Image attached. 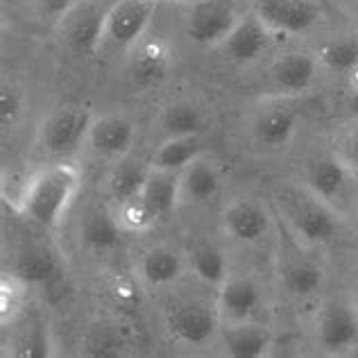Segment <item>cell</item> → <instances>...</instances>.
<instances>
[{"mask_svg":"<svg viewBox=\"0 0 358 358\" xmlns=\"http://www.w3.org/2000/svg\"><path fill=\"white\" fill-rule=\"evenodd\" d=\"M299 125V114L293 107H275L266 111L254 127V134L261 145L268 148H281L295 136Z\"/></svg>","mask_w":358,"mask_h":358,"instance_id":"22","label":"cell"},{"mask_svg":"<svg viewBox=\"0 0 358 358\" xmlns=\"http://www.w3.org/2000/svg\"><path fill=\"white\" fill-rule=\"evenodd\" d=\"M347 109L352 111L354 118L358 116V91H352V98H350V102H347Z\"/></svg>","mask_w":358,"mask_h":358,"instance_id":"36","label":"cell"},{"mask_svg":"<svg viewBox=\"0 0 358 358\" xmlns=\"http://www.w3.org/2000/svg\"><path fill=\"white\" fill-rule=\"evenodd\" d=\"M224 231L238 243H259L270 231V215L266 206L254 200H234L222 211Z\"/></svg>","mask_w":358,"mask_h":358,"instance_id":"10","label":"cell"},{"mask_svg":"<svg viewBox=\"0 0 358 358\" xmlns=\"http://www.w3.org/2000/svg\"><path fill=\"white\" fill-rule=\"evenodd\" d=\"M157 5V0H116L105 12V41L120 50L136 45L152 23Z\"/></svg>","mask_w":358,"mask_h":358,"instance_id":"3","label":"cell"},{"mask_svg":"<svg viewBox=\"0 0 358 358\" xmlns=\"http://www.w3.org/2000/svg\"><path fill=\"white\" fill-rule=\"evenodd\" d=\"M218 315L211 306L202 301H186L171 308L166 327L177 343L188 347L206 345L218 331Z\"/></svg>","mask_w":358,"mask_h":358,"instance_id":"8","label":"cell"},{"mask_svg":"<svg viewBox=\"0 0 358 358\" xmlns=\"http://www.w3.org/2000/svg\"><path fill=\"white\" fill-rule=\"evenodd\" d=\"M102 41H105V14H100L96 7H84L69 23L66 43L78 57H91L100 50Z\"/></svg>","mask_w":358,"mask_h":358,"instance_id":"15","label":"cell"},{"mask_svg":"<svg viewBox=\"0 0 358 358\" xmlns=\"http://www.w3.org/2000/svg\"><path fill=\"white\" fill-rule=\"evenodd\" d=\"M347 82H350V89L352 91H358V64L354 66L350 73H347Z\"/></svg>","mask_w":358,"mask_h":358,"instance_id":"35","label":"cell"},{"mask_svg":"<svg viewBox=\"0 0 358 358\" xmlns=\"http://www.w3.org/2000/svg\"><path fill=\"white\" fill-rule=\"evenodd\" d=\"M168 71H171V50L162 41H148L141 45L136 57L131 59V80L136 87L150 89L155 84L164 82Z\"/></svg>","mask_w":358,"mask_h":358,"instance_id":"19","label":"cell"},{"mask_svg":"<svg viewBox=\"0 0 358 358\" xmlns=\"http://www.w3.org/2000/svg\"><path fill=\"white\" fill-rule=\"evenodd\" d=\"M317 345L327 354H345L358 343V304L350 299L327 301L315 324Z\"/></svg>","mask_w":358,"mask_h":358,"instance_id":"4","label":"cell"},{"mask_svg":"<svg viewBox=\"0 0 358 358\" xmlns=\"http://www.w3.org/2000/svg\"><path fill=\"white\" fill-rule=\"evenodd\" d=\"M241 21L229 0H200L186 18V36L197 45H222Z\"/></svg>","mask_w":358,"mask_h":358,"instance_id":"5","label":"cell"},{"mask_svg":"<svg viewBox=\"0 0 358 358\" xmlns=\"http://www.w3.org/2000/svg\"><path fill=\"white\" fill-rule=\"evenodd\" d=\"M39 3H41V12L45 18H64L73 12L78 0H39Z\"/></svg>","mask_w":358,"mask_h":358,"instance_id":"33","label":"cell"},{"mask_svg":"<svg viewBox=\"0 0 358 358\" xmlns=\"http://www.w3.org/2000/svg\"><path fill=\"white\" fill-rule=\"evenodd\" d=\"M277 204L281 215L286 218L290 234L308 248L331 243L341 234V213L336 211L331 202L313 193L306 184L281 191L277 195Z\"/></svg>","mask_w":358,"mask_h":358,"instance_id":"2","label":"cell"},{"mask_svg":"<svg viewBox=\"0 0 358 358\" xmlns=\"http://www.w3.org/2000/svg\"><path fill=\"white\" fill-rule=\"evenodd\" d=\"M317 62L331 73L347 75L358 64V39L356 36H338V39H331L320 48Z\"/></svg>","mask_w":358,"mask_h":358,"instance_id":"28","label":"cell"},{"mask_svg":"<svg viewBox=\"0 0 358 358\" xmlns=\"http://www.w3.org/2000/svg\"><path fill=\"white\" fill-rule=\"evenodd\" d=\"M197 157H202V143L200 136H168L162 148L155 152L152 166L164 168V171L182 173L188 164H193Z\"/></svg>","mask_w":358,"mask_h":358,"instance_id":"25","label":"cell"},{"mask_svg":"<svg viewBox=\"0 0 358 358\" xmlns=\"http://www.w3.org/2000/svg\"><path fill=\"white\" fill-rule=\"evenodd\" d=\"M120 231L122 227L118 224L116 215L105 209H89L82 215L80 236L89 250H96V252L114 250L120 243Z\"/></svg>","mask_w":358,"mask_h":358,"instance_id":"21","label":"cell"},{"mask_svg":"<svg viewBox=\"0 0 358 358\" xmlns=\"http://www.w3.org/2000/svg\"><path fill=\"white\" fill-rule=\"evenodd\" d=\"M91 111L84 107H64L43 122L41 143L52 157H64L87 141L91 127Z\"/></svg>","mask_w":358,"mask_h":358,"instance_id":"7","label":"cell"},{"mask_svg":"<svg viewBox=\"0 0 358 358\" xmlns=\"http://www.w3.org/2000/svg\"><path fill=\"white\" fill-rule=\"evenodd\" d=\"M141 195H143L145 204L152 209L157 218L166 220L182 204V175L150 164V173Z\"/></svg>","mask_w":358,"mask_h":358,"instance_id":"13","label":"cell"},{"mask_svg":"<svg viewBox=\"0 0 358 358\" xmlns=\"http://www.w3.org/2000/svg\"><path fill=\"white\" fill-rule=\"evenodd\" d=\"M134 122L125 116H102L91 122L89 145L102 157H125L134 143Z\"/></svg>","mask_w":358,"mask_h":358,"instance_id":"12","label":"cell"},{"mask_svg":"<svg viewBox=\"0 0 358 358\" xmlns=\"http://www.w3.org/2000/svg\"><path fill=\"white\" fill-rule=\"evenodd\" d=\"M57 259L55 254L45 248H30L25 250L16 263V275L21 277L25 284L39 286L48 284V281L57 275Z\"/></svg>","mask_w":358,"mask_h":358,"instance_id":"27","label":"cell"},{"mask_svg":"<svg viewBox=\"0 0 358 358\" xmlns=\"http://www.w3.org/2000/svg\"><path fill=\"white\" fill-rule=\"evenodd\" d=\"M354 3H356V5H358V0H354Z\"/></svg>","mask_w":358,"mask_h":358,"instance_id":"38","label":"cell"},{"mask_svg":"<svg viewBox=\"0 0 358 358\" xmlns=\"http://www.w3.org/2000/svg\"><path fill=\"white\" fill-rule=\"evenodd\" d=\"M82 188V171L69 162L45 166L27 182L21 209L45 229L57 227Z\"/></svg>","mask_w":358,"mask_h":358,"instance_id":"1","label":"cell"},{"mask_svg":"<svg viewBox=\"0 0 358 358\" xmlns=\"http://www.w3.org/2000/svg\"><path fill=\"white\" fill-rule=\"evenodd\" d=\"M334 155L341 159L352 177L358 175V116L352 118L338 131V136L334 141Z\"/></svg>","mask_w":358,"mask_h":358,"instance_id":"31","label":"cell"},{"mask_svg":"<svg viewBox=\"0 0 358 358\" xmlns=\"http://www.w3.org/2000/svg\"><path fill=\"white\" fill-rule=\"evenodd\" d=\"M175 3H200V0H175Z\"/></svg>","mask_w":358,"mask_h":358,"instance_id":"37","label":"cell"},{"mask_svg":"<svg viewBox=\"0 0 358 358\" xmlns=\"http://www.w3.org/2000/svg\"><path fill=\"white\" fill-rule=\"evenodd\" d=\"M261 304V288L250 277H229L220 286L218 313L229 322H245Z\"/></svg>","mask_w":358,"mask_h":358,"instance_id":"14","label":"cell"},{"mask_svg":"<svg viewBox=\"0 0 358 358\" xmlns=\"http://www.w3.org/2000/svg\"><path fill=\"white\" fill-rule=\"evenodd\" d=\"M191 268L195 277L209 286H222L229 279L227 275V259L220 248L211 243H202L191 252Z\"/></svg>","mask_w":358,"mask_h":358,"instance_id":"26","label":"cell"},{"mask_svg":"<svg viewBox=\"0 0 358 358\" xmlns=\"http://www.w3.org/2000/svg\"><path fill=\"white\" fill-rule=\"evenodd\" d=\"M224 347L234 358H261L270 352L272 334L268 327L250 322V320L231 322V327L224 331Z\"/></svg>","mask_w":358,"mask_h":358,"instance_id":"17","label":"cell"},{"mask_svg":"<svg viewBox=\"0 0 358 358\" xmlns=\"http://www.w3.org/2000/svg\"><path fill=\"white\" fill-rule=\"evenodd\" d=\"M257 16L270 30L304 34L322 18L320 0H257Z\"/></svg>","mask_w":358,"mask_h":358,"instance_id":"6","label":"cell"},{"mask_svg":"<svg viewBox=\"0 0 358 358\" xmlns=\"http://www.w3.org/2000/svg\"><path fill=\"white\" fill-rule=\"evenodd\" d=\"M182 202L204 204L220 191V171L209 159L197 157L182 173Z\"/></svg>","mask_w":358,"mask_h":358,"instance_id":"16","label":"cell"},{"mask_svg":"<svg viewBox=\"0 0 358 358\" xmlns=\"http://www.w3.org/2000/svg\"><path fill=\"white\" fill-rule=\"evenodd\" d=\"M350 171L343 166V162L336 155L331 157H320L313 164L308 166L306 171V186L313 193H317L320 197H324L327 202H331L336 197H341L343 191L347 188V182H350Z\"/></svg>","mask_w":358,"mask_h":358,"instance_id":"18","label":"cell"},{"mask_svg":"<svg viewBox=\"0 0 358 358\" xmlns=\"http://www.w3.org/2000/svg\"><path fill=\"white\" fill-rule=\"evenodd\" d=\"M150 173V166L143 162H138L134 157H120V162L111 168V173L107 177V188L109 195L116 202L129 200V197L141 195L145 186V179Z\"/></svg>","mask_w":358,"mask_h":358,"instance_id":"24","label":"cell"},{"mask_svg":"<svg viewBox=\"0 0 358 358\" xmlns=\"http://www.w3.org/2000/svg\"><path fill=\"white\" fill-rule=\"evenodd\" d=\"M0 107H3V122L7 125L9 120H14L18 116V96L14 91L3 89V96H0Z\"/></svg>","mask_w":358,"mask_h":358,"instance_id":"34","label":"cell"},{"mask_svg":"<svg viewBox=\"0 0 358 358\" xmlns=\"http://www.w3.org/2000/svg\"><path fill=\"white\" fill-rule=\"evenodd\" d=\"M182 257L175 250L159 245L143 254L138 275L148 286H168L182 277Z\"/></svg>","mask_w":358,"mask_h":358,"instance_id":"23","label":"cell"},{"mask_svg":"<svg viewBox=\"0 0 358 358\" xmlns=\"http://www.w3.org/2000/svg\"><path fill=\"white\" fill-rule=\"evenodd\" d=\"M164 129L168 136H191L200 134L202 111L191 102H175L164 111Z\"/></svg>","mask_w":358,"mask_h":358,"instance_id":"29","label":"cell"},{"mask_svg":"<svg viewBox=\"0 0 358 358\" xmlns=\"http://www.w3.org/2000/svg\"><path fill=\"white\" fill-rule=\"evenodd\" d=\"M270 27L261 21L257 14L241 16V21L224 39L222 48L236 64H254L263 57L270 45Z\"/></svg>","mask_w":358,"mask_h":358,"instance_id":"9","label":"cell"},{"mask_svg":"<svg viewBox=\"0 0 358 358\" xmlns=\"http://www.w3.org/2000/svg\"><path fill=\"white\" fill-rule=\"evenodd\" d=\"M281 284L295 299H308L324 286V268L308 257H295L281 272Z\"/></svg>","mask_w":358,"mask_h":358,"instance_id":"20","label":"cell"},{"mask_svg":"<svg viewBox=\"0 0 358 358\" xmlns=\"http://www.w3.org/2000/svg\"><path fill=\"white\" fill-rule=\"evenodd\" d=\"M114 215L120 227L127 231H148L150 227H155L159 220L152 213V209L145 204L143 195H134V197H129V200L118 202V209Z\"/></svg>","mask_w":358,"mask_h":358,"instance_id":"30","label":"cell"},{"mask_svg":"<svg viewBox=\"0 0 358 358\" xmlns=\"http://www.w3.org/2000/svg\"><path fill=\"white\" fill-rule=\"evenodd\" d=\"M30 284H25L14 272V275H5L3 277V286H0V299H3V322L9 320V313H18L23 306V299H25V290Z\"/></svg>","mask_w":358,"mask_h":358,"instance_id":"32","label":"cell"},{"mask_svg":"<svg viewBox=\"0 0 358 358\" xmlns=\"http://www.w3.org/2000/svg\"><path fill=\"white\" fill-rule=\"evenodd\" d=\"M317 59L308 52H288L272 64L270 78L275 89L286 96H299L310 89L317 75Z\"/></svg>","mask_w":358,"mask_h":358,"instance_id":"11","label":"cell"}]
</instances>
